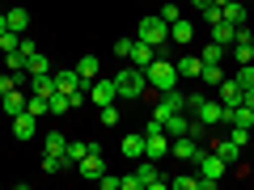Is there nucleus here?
<instances>
[{
    "instance_id": "nucleus-1",
    "label": "nucleus",
    "mask_w": 254,
    "mask_h": 190,
    "mask_svg": "<svg viewBox=\"0 0 254 190\" xmlns=\"http://www.w3.org/2000/svg\"><path fill=\"white\" fill-rule=\"evenodd\" d=\"M115 89H119V101H136V97H144V93H148V76H144V68L127 63L123 72L115 76Z\"/></svg>"
},
{
    "instance_id": "nucleus-2",
    "label": "nucleus",
    "mask_w": 254,
    "mask_h": 190,
    "mask_svg": "<svg viewBox=\"0 0 254 190\" xmlns=\"http://www.w3.org/2000/svg\"><path fill=\"white\" fill-rule=\"evenodd\" d=\"M195 165H199V190H216L220 178L229 173V161H220L212 148H203V152L195 156Z\"/></svg>"
},
{
    "instance_id": "nucleus-3",
    "label": "nucleus",
    "mask_w": 254,
    "mask_h": 190,
    "mask_svg": "<svg viewBox=\"0 0 254 190\" xmlns=\"http://www.w3.org/2000/svg\"><path fill=\"white\" fill-rule=\"evenodd\" d=\"M144 76H148V89H157V93H165V89H178V68H174L165 55H157L153 63L144 68Z\"/></svg>"
},
{
    "instance_id": "nucleus-4",
    "label": "nucleus",
    "mask_w": 254,
    "mask_h": 190,
    "mask_svg": "<svg viewBox=\"0 0 254 190\" xmlns=\"http://www.w3.org/2000/svg\"><path fill=\"white\" fill-rule=\"evenodd\" d=\"M136 38H140V43H148V47H157V51H165V43H170V21H161L157 13H153V17H140Z\"/></svg>"
},
{
    "instance_id": "nucleus-5",
    "label": "nucleus",
    "mask_w": 254,
    "mask_h": 190,
    "mask_svg": "<svg viewBox=\"0 0 254 190\" xmlns=\"http://www.w3.org/2000/svg\"><path fill=\"white\" fill-rule=\"evenodd\" d=\"M136 182H140V190H165V173H161V161H148V156H140Z\"/></svg>"
},
{
    "instance_id": "nucleus-6",
    "label": "nucleus",
    "mask_w": 254,
    "mask_h": 190,
    "mask_svg": "<svg viewBox=\"0 0 254 190\" xmlns=\"http://www.w3.org/2000/svg\"><path fill=\"white\" fill-rule=\"evenodd\" d=\"M178 110H187V93L182 89H165L161 97H157V106H153V118H170V114H178Z\"/></svg>"
},
{
    "instance_id": "nucleus-7",
    "label": "nucleus",
    "mask_w": 254,
    "mask_h": 190,
    "mask_svg": "<svg viewBox=\"0 0 254 190\" xmlns=\"http://www.w3.org/2000/svg\"><path fill=\"white\" fill-rule=\"evenodd\" d=\"M76 173H81V178H89V182H98L102 173H106V161H102V152H98V144H93L89 152H85L81 161H76Z\"/></svg>"
},
{
    "instance_id": "nucleus-8",
    "label": "nucleus",
    "mask_w": 254,
    "mask_h": 190,
    "mask_svg": "<svg viewBox=\"0 0 254 190\" xmlns=\"http://www.w3.org/2000/svg\"><path fill=\"white\" fill-rule=\"evenodd\" d=\"M89 97L93 106H110V101H119V89H115V76H106V81H89Z\"/></svg>"
},
{
    "instance_id": "nucleus-9",
    "label": "nucleus",
    "mask_w": 254,
    "mask_h": 190,
    "mask_svg": "<svg viewBox=\"0 0 254 190\" xmlns=\"http://www.w3.org/2000/svg\"><path fill=\"white\" fill-rule=\"evenodd\" d=\"M13 136H17L21 144H30V140L38 136V118L30 114V110H21V114H13Z\"/></svg>"
},
{
    "instance_id": "nucleus-10",
    "label": "nucleus",
    "mask_w": 254,
    "mask_h": 190,
    "mask_svg": "<svg viewBox=\"0 0 254 190\" xmlns=\"http://www.w3.org/2000/svg\"><path fill=\"white\" fill-rule=\"evenodd\" d=\"M170 152L178 156V161H195L203 148H199V140H195V136H174L170 140Z\"/></svg>"
},
{
    "instance_id": "nucleus-11",
    "label": "nucleus",
    "mask_w": 254,
    "mask_h": 190,
    "mask_svg": "<svg viewBox=\"0 0 254 190\" xmlns=\"http://www.w3.org/2000/svg\"><path fill=\"white\" fill-rule=\"evenodd\" d=\"M119 152L131 156V161H140V156H144V131H127V136L119 140Z\"/></svg>"
},
{
    "instance_id": "nucleus-12",
    "label": "nucleus",
    "mask_w": 254,
    "mask_h": 190,
    "mask_svg": "<svg viewBox=\"0 0 254 190\" xmlns=\"http://www.w3.org/2000/svg\"><path fill=\"white\" fill-rule=\"evenodd\" d=\"M157 55H161L157 47H148V43H140V38H136V43H131V55H127V63H136V68H148Z\"/></svg>"
},
{
    "instance_id": "nucleus-13",
    "label": "nucleus",
    "mask_w": 254,
    "mask_h": 190,
    "mask_svg": "<svg viewBox=\"0 0 254 190\" xmlns=\"http://www.w3.org/2000/svg\"><path fill=\"white\" fill-rule=\"evenodd\" d=\"M165 152H170V136H165V131H157V136H144V156H148V161H161Z\"/></svg>"
},
{
    "instance_id": "nucleus-14",
    "label": "nucleus",
    "mask_w": 254,
    "mask_h": 190,
    "mask_svg": "<svg viewBox=\"0 0 254 190\" xmlns=\"http://www.w3.org/2000/svg\"><path fill=\"white\" fill-rule=\"evenodd\" d=\"M212 152H216L220 156V161H229V165H237V161H242V144H233V140H212Z\"/></svg>"
},
{
    "instance_id": "nucleus-15",
    "label": "nucleus",
    "mask_w": 254,
    "mask_h": 190,
    "mask_svg": "<svg viewBox=\"0 0 254 190\" xmlns=\"http://www.w3.org/2000/svg\"><path fill=\"white\" fill-rule=\"evenodd\" d=\"M187 131H190V110H178V114H170V118H165V136H187Z\"/></svg>"
},
{
    "instance_id": "nucleus-16",
    "label": "nucleus",
    "mask_w": 254,
    "mask_h": 190,
    "mask_svg": "<svg viewBox=\"0 0 254 190\" xmlns=\"http://www.w3.org/2000/svg\"><path fill=\"white\" fill-rule=\"evenodd\" d=\"M220 13H225V21H233V26H246V17H250L246 0H225V4H220Z\"/></svg>"
},
{
    "instance_id": "nucleus-17",
    "label": "nucleus",
    "mask_w": 254,
    "mask_h": 190,
    "mask_svg": "<svg viewBox=\"0 0 254 190\" xmlns=\"http://www.w3.org/2000/svg\"><path fill=\"white\" fill-rule=\"evenodd\" d=\"M55 85H60L64 93H76V89L89 93V81H81V76H76V68H68V72H55Z\"/></svg>"
},
{
    "instance_id": "nucleus-18",
    "label": "nucleus",
    "mask_w": 254,
    "mask_h": 190,
    "mask_svg": "<svg viewBox=\"0 0 254 190\" xmlns=\"http://www.w3.org/2000/svg\"><path fill=\"white\" fill-rule=\"evenodd\" d=\"M216 89H220V101H225V106H242V93H246V89L233 81V76H225V81H220Z\"/></svg>"
},
{
    "instance_id": "nucleus-19",
    "label": "nucleus",
    "mask_w": 254,
    "mask_h": 190,
    "mask_svg": "<svg viewBox=\"0 0 254 190\" xmlns=\"http://www.w3.org/2000/svg\"><path fill=\"white\" fill-rule=\"evenodd\" d=\"M174 68H178V81H182V76H195V81H199L203 59H199V55H182V59H174Z\"/></svg>"
},
{
    "instance_id": "nucleus-20",
    "label": "nucleus",
    "mask_w": 254,
    "mask_h": 190,
    "mask_svg": "<svg viewBox=\"0 0 254 190\" xmlns=\"http://www.w3.org/2000/svg\"><path fill=\"white\" fill-rule=\"evenodd\" d=\"M0 101H4V114H21L26 110V89H9V93H0Z\"/></svg>"
},
{
    "instance_id": "nucleus-21",
    "label": "nucleus",
    "mask_w": 254,
    "mask_h": 190,
    "mask_svg": "<svg viewBox=\"0 0 254 190\" xmlns=\"http://www.w3.org/2000/svg\"><path fill=\"white\" fill-rule=\"evenodd\" d=\"M55 89H60V85H55V72H43V76H30V93H38V97H51Z\"/></svg>"
},
{
    "instance_id": "nucleus-22",
    "label": "nucleus",
    "mask_w": 254,
    "mask_h": 190,
    "mask_svg": "<svg viewBox=\"0 0 254 190\" xmlns=\"http://www.w3.org/2000/svg\"><path fill=\"white\" fill-rule=\"evenodd\" d=\"M195 38V21H187V17H178L170 26V43H190Z\"/></svg>"
},
{
    "instance_id": "nucleus-23",
    "label": "nucleus",
    "mask_w": 254,
    "mask_h": 190,
    "mask_svg": "<svg viewBox=\"0 0 254 190\" xmlns=\"http://www.w3.org/2000/svg\"><path fill=\"white\" fill-rule=\"evenodd\" d=\"M233 21H225V17H220L216 21V26H212V43H220V47H233Z\"/></svg>"
},
{
    "instance_id": "nucleus-24",
    "label": "nucleus",
    "mask_w": 254,
    "mask_h": 190,
    "mask_svg": "<svg viewBox=\"0 0 254 190\" xmlns=\"http://www.w3.org/2000/svg\"><path fill=\"white\" fill-rule=\"evenodd\" d=\"M76 76L81 81H98V55H81L76 59Z\"/></svg>"
},
{
    "instance_id": "nucleus-25",
    "label": "nucleus",
    "mask_w": 254,
    "mask_h": 190,
    "mask_svg": "<svg viewBox=\"0 0 254 190\" xmlns=\"http://www.w3.org/2000/svg\"><path fill=\"white\" fill-rule=\"evenodd\" d=\"M47 110H51V114H68V110H72V97H68L64 89H55L51 97H47Z\"/></svg>"
},
{
    "instance_id": "nucleus-26",
    "label": "nucleus",
    "mask_w": 254,
    "mask_h": 190,
    "mask_svg": "<svg viewBox=\"0 0 254 190\" xmlns=\"http://www.w3.org/2000/svg\"><path fill=\"white\" fill-rule=\"evenodd\" d=\"M43 72H51V59H47L43 51H34V55L26 59V76H43Z\"/></svg>"
},
{
    "instance_id": "nucleus-27",
    "label": "nucleus",
    "mask_w": 254,
    "mask_h": 190,
    "mask_svg": "<svg viewBox=\"0 0 254 190\" xmlns=\"http://www.w3.org/2000/svg\"><path fill=\"white\" fill-rule=\"evenodd\" d=\"M89 148H93V144H81V140H68V148H64V165H76L85 152H89Z\"/></svg>"
},
{
    "instance_id": "nucleus-28",
    "label": "nucleus",
    "mask_w": 254,
    "mask_h": 190,
    "mask_svg": "<svg viewBox=\"0 0 254 190\" xmlns=\"http://www.w3.org/2000/svg\"><path fill=\"white\" fill-rule=\"evenodd\" d=\"M229 51H233V63H237V68H242V63H254V43H233Z\"/></svg>"
},
{
    "instance_id": "nucleus-29",
    "label": "nucleus",
    "mask_w": 254,
    "mask_h": 190,
    "mask_svg": "<svg viewBox=\"0 0 254 190\" xmlns=\"http://www.w3.org/2000/svg\"><path fill=\"white\" fill-rule=\"evenodd\" d=\"M225 76H229V72H225V68H220V63H203L199 81H203V85H220V81H225Z\"/></svg>"
},
{
    "instance_id": "nucleus-30",
    "label": "nucleus",
    "mask_w": 254,
    "mask_h": 190,
    "mask_svg": "<svg viewBox=\"0 0 254 190\" xmlns=\"http://www.w3.org/2000/svg\"><path fill=\"white\" fill-rule=\"evenodd\" d=\"M4 17H9V30H17V34H26V26H30V13H26V9H9Z\"/></svg>"
},
{
    "instance_id": "nucleus-31",
    "label": "nucleus",
    "mask_w": 254,
    "mask_h": 190,
    "mask_svg": "<svg viewBox=\"0 0 254 190\" xmlns=\"http://www.w3.org/2000/svg\"><path fill=\"white\" fill-rule=\"evenodd\" d=\"M43 148H47L51 156H64V148H68V140H64L60 131H51V136H43Z\"/></svg>"
},
{
    "instance_id": "nucleus-32",
    "label": "nucleus",
    "mask_w": 254,
    "mask_h": 190,
    "mask_svg": "<svg viewBox=\"0 0 254 190\" xmlns=\"http://www.w3.org/2000/svg\"><path fill=\"white\" fill-rule=\"evenodd\" d=\"M195 9H199V17L208 21V26H216V21L225 17V13H220V4H212V0H203V4H195Z\"/></svg>"
},
{
    "instance_id": "nucleus-33",
    "label": "nucleus",
    "mask_w": 254,
    "mask_h": 190,
    "mask_svg": "<svg viewBox=\"0 0 254 190\" xmlns=\"http://www.w3.org/2000/svg\"><path fill=\"white\" fill-rule=\"evenodd\" d=\"M225 51H229V47H220V43H208V47L199 51V59H203V63H220V59H225Z\"/></svg>"
},
{
    "instance_id": "nucleus-34",
    "label": "nucleus",
    "mask_w": 254,
    "mask_h": 190,
    "mask_svg": "<svg viewBox=\"0 0 254 190\" xmlns=\"http://www.w3.org/2000/svg\"><path fill=\"white\" fill-rule=\"evenodd\" d=\"M21 38H26V34H17V30H4V34H0V51H4V55H9V51H17V47H21Z\"/></svg>"
},
{
    "instance_id": "nucleus-35",
    "label": "nucleus",
    "mask_w": 254,
    "mask_h": 190,
    "mask_svg": "<svg viewBox=\"0 0 254 190\" xmlns=\"http://www.w3.org/2000/svg\"><path fill=\"white\" fill-rule=\"evenodd\" d=\"M237 85H242V89H254V63H242V68H237V76H233Z\"/></svg>"
},
{
    "instance_id": "nucleus-36",
    "label": "nucleus",
    "mask_w": 254,
    "mask_h": 190,
    "mask_svg": "<svg viewBox=\"0 0 254 190\" xmlns=\"http://www.w3.org/2000/svg\"><path fill=\"white\" fill-rule=\"evenodd\" d=\"M4 68H9V72H26V55H21V51H9V55H4Z\"/></svg>"
},
{
    "instance_id": "nucleus-37",
    "label": "nucleus",
    "mask_w": 254,
    "mask_h": 190,
    "mask_svg": "<svg viewBox=\"0 0 254 190\" xmlns=\"http://www.w3.org/2000/svg\"><path fill=\"white\" fill-rule=\"evenodd\" d=\"M229 140H233V144H250V140H254V131H250V127H229Z\"/></svg>"
},
{
    "instance_id": "nucleus-38",
    "label": "nucleus",
    "mask_w": 254,
    "mask_h": 190,
    "mask_svg": "<svg viewBox=\"0 0 254 190\" xmlns=\"http://www.w3.org/2000/svg\"><path fill=\"white\" fill-rule=\"evenodd\" d=\"M102 123H106V127H119V101L102 106Z\"/></svg>"
},
{
    "instance_id": "nucleus-39",
    "label": "nucleus",
    "mask_w": 254,
    "mask_h": 190,
    "mask_svg": "<svg viewBox=\"0 0 254 190\" xmlns=\"http://www.w3.org/2000/svg\"><path fill=\"white\" fill-rule=\"evenodd\" d=\"M64 169V156H51V152H43V173H60Z\"/></svg>"
},
{
    "instance_id": "nucleus-40",
    "label": "nucleus",
    "mask_w": 254,
    "mask_h": 190,
    "mask_svg": "<svg viewBox=\"0 0 254 190\" xmlns=\"http://www.w3.org/2000/svg\"><path fill=\"white\" fill-rule=\"evenodd\" d=\"M157 17H161V21H170V26H174V21L182 17V9H178V4H161V13H157Z\"/></svg>"
},
{
    "instance_id": "nucleus-41",
    "label": "nucleus",
    "mask_w": 254,
    "mask_h": 190,
    "mask_svg": "<svg viewBox=\"0 0 254 190\" xmlns=\"http://www.w3.org/2000/svg\"><path fill=\"white\" fill-rule=\"evenodd\" d=\"M170 186H174V190H199V178H174Z\"/></svg>"
},
{
    "instance_id": "nucleus-42",
    "label": "nucleus",
    "mask_w": 254,
    "mask_h": 190,
    "mask_svg": "<svg viewBox=\"0 0 254 190\" xmlns=\"http://www.w3.org/2000/svg\"><path fill=\"white\" fill-rule=\"evenodd\" d=\"M98 186H102V190H123V178H110V173H102Z\"/></svg>"
},
{
    "instance_id": "nucleus-43",
    "label": "nucleus",
    "mask_w": 254,
    "mask_h": 190,
    "mask_svg": "<svg viewBox=\"0 0 254 190\" xmlns=\"http://www.w3.org/2000/svg\"><path fill=\"white\" fill-rule=\"evenodd\" d=\"M131 43H136V38H119V43H115V55H119V59L131 55Z\"/></svg>"
},
{
    "instance_id": "nucleus-44",
    "label": "nucleus",
    "mask_w": 254,
    "mask_h": 190,
    "mask_svg": "<svg viewBox=\"0 0 254 190\" xmlns=\"http://www.w3.org/2000/svg\"><path fill=\"white\" fill-rule=\"evenodd\" d=\"M157 131H165V123H161V118H148V123H144V136H157Z\"/></svg>"
},
{
    "instance_id": "nucleus-45",
    "label": "nucleus",
    "mask_w": 254,
    "mask_h": 190,
    "mask_svg": "<svg viewBox=\"0 0 254 190\" xmlns=\"http://www.w3.org/2000/svg\"><path fill=\"white\" fill-rule=\"evenodd\" d=\"M242 101H246V106L254 110V89H246V93H242Z\"/></svg>"
},
{
    "instance_id": "nucleus-46",
    "label": "nucleus",
    "mask_w": 254,
    "mask_h": 190,
    "mask_svg": "<svg viewBox=\"0 0 254 190\" xmlns=\"http://www.w3.org/2000/svg\"><path fill=\"white\" fill-rule=\"evenodd\" d=\"M4 30H9V17H4V13H0V34H4Z\"/></svg>"
},
{
    "instance_id": "nucleus-47",
    "label": "nucleus",
    "mask_w": 254,
    "mask_h": 190,
    "mask_svg": "<svg viewBox=\"0 0 254 190\" xmlns=\"http://www.w3.org/2000/svg\"><path fill=\"white\" fill-rule=\"evenodd\" d=\"M190 4H203V0H190Z\"/></svg>"
},
{
    "instance_id": "nucleus-48",
    "label": "nucleus",
    "mask_w": 254,
    "mask_h": 190,
    "mask_svg": "<svg viewBox=\"0 0 254 190\" xmlns=\"http://www.w3.org/2000/svg\"><path fill=\"white\" fill-rule=\"evenodd\" d=\"M250 43H254V34H250Z\"/></svg>"
},
{
    "instance_id": "nucleus-49",
    "label": "nucleus",
    "mask_w": 254,
    "mask_h": 190,
    "mask_svg": "<svg viewBox=\"0 0 254 190\" xmlns=\"http://www.w3.org/2000/svg\"><path fill=\"white\" fill-rule=\"evenodd\" d=\"M250 131H254V123H250Z\"/></svg>"
}]
</instances>
